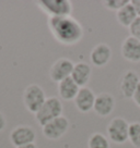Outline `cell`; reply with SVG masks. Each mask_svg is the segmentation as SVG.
I'll return each instance as SVG.
<instances>
[{"mask_svg":"<svg viewBox=\"0 0 140 148\" xmlns=\"http://www.w3.org/2000/svg\"><path fill=\"white\" fill-rule=\"evenodd\" d=\"M48 27L57 42L71 46L81 40L83 28L81 24L71 15L48 18Z\"/></svg>","mask_w":140,"mask_h":148,"instance_id":"1","label":"cell"},{"mask_svg":"<svg viewBox=\"0 0 140 148\" xmlns=\"http://www.w3.org/2000/svg\"><path fill=\"white\" fill-rule=\"evenodd\" d=\"M62 103L60 99L57 97L46 98L43 106L35 113V119L41 126H44L51 120L62 116Z\"/></svg>","mask_w":140,"mask_h":148,"instance_id":"2","label":"cell"},{"mask_svg":"<svg viewBox=\"0 0 140 148\" xmlns=\"http://www.w3.org/2000/svg\"><path fill=\"white\" fill-rule=\"evenodd\" d=\"M46 100L45 92L37 84H31L23 92V102L25 108L32 113H36Z\"/></svg>","mask_w":140,"mask_h":148,"instance_id":"3","label":"cell"},{"mask_svg":"<svg viewBox=\"0 0 140 148\" xmlns=\"http://www.w3.org/2000/svg\"><path fill=\"white\" fill-rule=\"evenodd\" d=\"M37 5L49 18L68 16L72 12V3L68 0H41Z\"/></svg>","mask_w":140,"mask_h":148,"instance_id":"4","label":"cell"},{"mask_svg":"<svg viewBox=\"0 0 140 148\" xmlns=\"http://www.w3.org/2000/svg\"><path fill=\"white\" fill-rule=\"evenodd\" d=\"M107 137L114 144L121 145L128 140L129 123L124 118H114L107 125Z\"/></svg>","mask_w":140,"mask_h":148,"instance_id":"5","label":"cell"},{"mask_svg":"<svg viewBox=\"0 0 140 148\" xmlns=\"http://www.w3.org/2000/svg\"><path fill=\"white\" fill-rule=\"evenodd\" d=\"M69 129V121L64 116H60L48 122L43 126V134L48 139L56 140L62 137Z\"/></svg>","mask_w":140,"mask_h":148,"instance_id":"6","label":"cell"},{"mask_svg":"<svg viewBox=\"0 0 140 148\" xmlns=\"http://www.w3.org/2000/svg\"><path fill=\"white\" fill-rule=\"evenodd\" d=\"M36 133L33 127L28 125H19L14 127L10 133V140L13 146L20 147L35 142Z\"/></svg>","mask_w":140,"mask_h":148,"instance_id":"7","label":"cell"},{"mask_svg":"<svg viewBox=\"0 0 140 148\" xmlns=\"http://www.w3.org/2000/svg\"><path fill=\"white\" fill-rule=\"evenodd\" d=\"M73 66H75V63L71 60L67 58H60L53 63L49 70V76L54 82L60 83L61 81L71 76Z\"/></svg>","mask_w":140,"mask_h":148,"instance_id":"8","label":"cell"},{"mask_svg":"<svg viewBox=\"0 0 140 148\" xmlns=\"http://www.w3.org/2000/svg\"><path fill=\"white\" fill-rule=\"evenodd\" d=\"M139 83L140 77L136 71H134V70L126 71L121 79V92L123 97L126 98V99L132 98Z\"/></svg>","mask_w":140,"mask_h":148,"instance_id":"9","label":"cell"},{"mask_svg":"<svg viewBox=\"0 0 140 148\" xmlns=\"http://www.w3.org/2000/svg\"><path fill=\"white\" fill-rule=\"evenodd\" d=\"M115 108V99L110 92H101L95 97L93 110L100 116H108Z\"/></svg>","mask_w":140,"mask_h":148,"instance_id":"10","label":"cell"},{"mask_svg":"<svg viewBox=\"0 0 140 148\" xmlns=\"http://www.w3.org/2000/svg\"><path fill=\"white\" fill-rule=\"evenodd\" d=\"M95 97L96 96L91 88L87 87V86L81 87L75 98L76 108L82 113H87L90 110H93Z\"/></svg>","mask_w":140,"mask_h":148,"instance_id":"11","label":"cell"},{"mask_svg":"<svg viewBox=\"0 0 140 148\" xmlns=\"http://www.w3.org/2000/svg\"><path fill=\"white\" fill-rule=\"evenodd\" d=\"M121 56L129 62H140V40L128 36L121 44Z\"/></svg>","mask_w":140,"mask_h":148,"instance_id":"12","label":"cell"},{"mask_svg":"<svg viewBox=\"0 0 140 148\" xmlns=\"http://www.w3.org/2000/svg\"><path fill=\"white\" fill-rule=\"evenodd\" d=\"M112 58V49L106 44H98L94 47L90 53V60L92 64L102 68L110 62Z\"/></svg>","mask_w":140,"mask_h":148,"instance_id":"13","label":"cell"},{"mask_svg":"<svg viewBox=\"0 0 140 148\" xmlns=\"http://www.w3.org/2000/svg\"><path fill=\"white\" fill-rule=\"evenodd\" d=\"M92 74V69L85 62H78L76 63L71 73V79L76 82V84L81 87H85V85L89 83Z\"/></svg>","mask_w":140,"mask_h":148,"instance_id":"14","label":"cell"},{"mask_svg":"<svg viewBox=\"0 0 140 148\" xmlns=\"http://www.w3.org/2000/svg\"><path fill=\"white\" fill-rule=\"evenodd\" d=\"M79 89L80 87L71 79V76L58 83V94L64 100H75L77 94L79 92Z\"/></svg>","mask_w":140,"mask_h":148,"instance_id":"15","label":"cell"},{"mask_svg":"<svg viewBox=\"0 0 140 148\" xmlns=\"http://www.w3.org/2000/svg\"><path fill=\"white\" fill-rule=\"evenodd\" d=\"M138 18V15L136 13L134 7L131 5L130 1L127 3L125 7H123L121 10H118L116 12V18L118 23L124 27H129L131 23Z\"/></svg>","mask_w":140,"mask_h":148,"instance_id":"16","label":"cell"},{"mask_svg":"<svg viewBox=\"0 0 140 148\" xmlns=\"http://www.w3.org/2000/svg\"><path fill=\"white\" fill-rule=\"evenodd\" d=\"M88 148H111L110 139L102 133H93L88 139Z\"/></svg>","mask_w":140,"mask_h":148,"instance_id":"17","label":"cell"},{"mask_svg":"<svg viewBox=\"0 0 140 148\" xmlns=\"http://www.w3.org/2000/svg\"><path fill=\"white\" fill-rule=\"evenodd\" d=\"M128 140L136 148H140V122H132L129 124Z\"/></svg>","mask_w":140,"mask_h":148,"instance_id":"18","label":"cell"},{"mask_svg":"<svg viewBox=\"0 0 140 148\" xmlns=\"http://www.w3.org/2000/svg\"><path fill=\"white\" fill-rule=\"evenodd\" d=\"M128 2H129L128 0H106L103 3H104V7L106 9L111 10V11H116L117 12L123 7H125Z\"/></svg>","mask_w":140,"mask_h":148,"instance_id":"19","label":"cell"},{"mask_svg":"<svg viewBox=\"0 0 140 148\" xmlns=\"http://www.w3.org/2000/svg\"><path fill=\"white\" fill-rule=\"evenodd\" d=\"M128 28H129L130 36L136 38L137 40H140V16L136 18Z\"/></svg>","mask_w":140,"mask_h":148,"instance_id":"20","label":"cell"},{"mask_svg":"<svg viewBox=\"0 0 140 148\" xmlns=\"http://www.w3.org/2000/svg\"><path fill=\"white\" fill-rule=\"evenodd\" d=\"M132 100H134V102L140 108V83H139V85H138L137 89H136L134 96H132Z\"/></svg>","mask_w":140,"mask_h":148,"instance_id":"21","label":"cell"},{"mask_svg":"<svg viewBox=\"0 0 140 148\" xmlns=\"http://www.w3.org/2000/svg\"><path fill=\"white\" fill-rule=\"evenodd\" d=\"M130 3H131V5L134 7V9H135L137 15L140 16V0H131Z\"/></svg>","mask_w":140,"mask_h":148,"instance_id":"22","label":"cell"},{"mask_svg":"<svg viewBox=\"0 0 140 148\" xmlns=\"http://www.w3.org/2000/svg\"><path fill=\"white\" fill-rule=\"evenodd\" d=\"M7 125V120H6V116L2 114V112H0V132L6 127Z\"/></svg>","mask_w":140,"mask_h":148,"instance_id":"23","label":"cell"},{"mask_svg":"<svg viewBox=\"0 0 140 148\" xmlns=\"http://www.w3.org/2000/svg\"><path fill=\"white\" fill-rule=\"evenodd\" d=\"M17 148H37V147H36L35 143H32V144H28V145H24V146H20V147H17Z\"/></svg>","mask_w":140,"mask_h":148,"instance_id":"24","label":"cell"}]
</instances>
